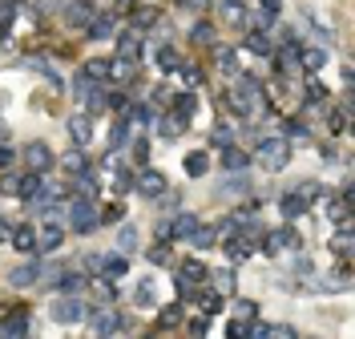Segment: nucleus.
Returning <instances> with one entry per match:
<instances>
[{"label":"nucleus","instance_id":"1","mask_svg":"<svg viewBox=\"0 0 355 339\" xmlns=\"http://www.w3.org/2000/svg\"><path fill=\"white\" fill-rule=\"evenodd\" d=\"M230 105H235L242 118H259V113H266L262 85L255 81V77H238V85L230 89Z\"/></svg>","mask_w":355,"mask_h":339},{"label":"nucleus","instance_id":"2","mask_svg":"<svg viewBox=\"0 0 355 339\" xmlns=\"http://www.w3.org/2000/svg\"><path fill=\"white\" fill-rule=\"evenodd\" d=\"M69 226L77 230V235H93L97 226H101L93 198H73V202H69Z\"/></svg>","mask_w":355,"mask_h":339},{"label":"nucleus","instance_id":"3","mask_svg":"<svg viewBox=\"0 0 355 339\" xmlns=\"http://www.w3.org/2000/svg\"><path fill=\"white\" fill-rule=\"evenodd\" d=\"M259 162L266 170H283L286 162H291V142H286V138H266V142L259 145Z\"/></svg>","mask_w":355,"mask_h":339},{"label":"nucleus","instance_id":"4","mask_svg":"<svg viewBox=\"0 0 355 339\" xmlns=\"http://www.w3.org/2000/svg\"><path fill=\"white\" fill-rule=\"evenodd\" d=\"M85 323H89V331L93 336H113L121 327V319L113 315V307H97V311H85Z\"/></svg>","mask_w":355,"mask_h":339},{"label":"nucleus","instance_id":"5","mask_svg":"<svg viewBox=\"0 0 355 339\" xmlns=\"http://www.w3.org/2000/svg\"><path fill=\"white\" fill-rule=\"evenodd\" d=\"M134 190L145 194V198H162V194H166V174H158V170L134 174Z\"/></svg>","mask_w":355,"mask_h":339},{"label":"nucleus","instance_id":"6","mask_svg":"<svg viewBox=\"0 0 355 339\" xmlns=\"http://www.w3.org/2000/svg\"><path fill=\"white\" fill-rule=\"evenodd\" d=\"M53 319H57V323H81V319H85V303L73 299V295H61V299L53 303Z\"/></svg>","mask_w":355,"mask_h":339},{"label":"nucleus","instance_id":"7","mask_svg":"<svg viewBox=\"0 0 355 339\" xmlns=\"http://www.w3.org/2000/svg\"><path fill=\"white\" fill-rule=\"evenodd\" d=\"M24 162H28V170H37V174H45V170H53V149H48L45 142H28L24 145Z\"/></svg>","mask_w":355,"mask_h":339},{"label":"nucleus","instance_id":"8","mask_svg":"<svg viewBox=\"0 0 355 339\" xmlns=\"http://www.w3.org/2000/svg\"><path fill=\"white\" fill-rule=\"evenodd\" d=\"M69 138L73 145H93V121H89V113H69Z\"/></svg>","mask_w":355,"mask_h":339},{"label":"nucleus","instance_id":"9","mask_svg":"<svg viewBox=\"0 0 355 339\" xmlns=\"http://www.w3.org/2000/svg\"><path fill=\"white\" fill-rule=\"evenodd\" d=\"M134 73H138V61H129V57H118V61H109V65H105V77H113L118 85H129V81H134Z\"/></svg>","mask_w":355,"mask_h":339},{"label":"nucleus","instance_id":"10","mask_svg":"<svg viewBox=\"0 0 355 339\" xmlns=\"http://www.w3.org/2000/svg\"><path fill=\"white\" fill-rule=\"evenodd\" d=\"M89 17H93V8H89L85 0H69V4H65V24H69V28H85Z\"/></svg>","mask_w":355,"mask_h":339},{"label":"nucleus","instance_id":"11","mask_svg":"<svg viewBox=\"0 0 355 339\" xmlns=\"http://www.w3.org/2000/svg\"><path fill=\"white\" fill-rule=\"evenodd\" d=\"M61 242H65V226H57V222H53V226H45V230L37 235V250L48 255V250H57Z\"/></svg>","mask_w":355,"mask_h":339},{"label":"nucleus","instance_id":"12","mask_svg":"<svg viewBox=\"0 0 355 339\" xmlns=\"http://www.w3.org/2000/svg\"><path fill=\"white\" fill-rule=\"evenodd\" d=\"M299 65H303L307 73H319L323 65H327V48H319V45L299 48Z\"/></svg>","mask_w":355,"mask_h":339},{"label":"nucleus","instance_id":"13","mask_svg":"<svg viewBox=\"0 0 355 339\" xmlns=\"http://www.w3.org/2000/svg\"><path fill=\"white\" fill-rule=\"evenodd\" d=\"M24 331H28V315H24V311H12L4 323H0V336H4V339H21Z\"/></svg>","mask_w":355,"mask_h":339},{"label":"nucleus","instance_id":"14","mask_svg":"<svg viewBox=\"0 0 355 339\" xmlns=\"http://www.w3.org/2000/svg\"><path fill=\"white\" fill-rule=\"evenodd\" d=\"M37 279H41V263H24V266H17V271L8 275L12 287H33Z\"/></svg>","mask_w":355,"mask_h":339},{"label":"nucleus","instance_id":"15","mask_svg":"<svg viewBox=\"0 0 355 339\" xmlns=\"http://www.w3.org/2000/svg\"><path fill=\"white\" fill-rule=\"evenodd\" d=\"M97 266L109 275V279H121L125 271H129V263H125V255H97Z\"/></svg>","mask_w":355,"mask_h":339},{"label":"nucleus","instance_id":"16","mask_svg":"<svg viewBox=\"0 0 355 339\" xmlns=\"http://www.w3.org/2000/svg\"><path fill=\"white\" fill-rule=\"evenodd\" d=\"M198 230V218L194 214H178L174 222H170V239H190Z\"/></svg>","mask_w":355,"mask_h":339},{"label":"nucleus","instance_id":"17","mask_svg":"<svg viewBox=\"0 0 355 339\" xmlns=\"http://www.w3.org/2000/svg\"><path fill=\"white\" fill-rule=\"evenodd\" d=\"M118 53L121 57H129V61H138V57H142V37H138V33H121Z\"/></svg>","mask_w":355,"mask_h":339},{"label":"nucleus","instance_id":"18","mask_svg":"<svg viewBox=\"0 0 355 339\" xmlns=\"http://www.w3.org/2000/svg\"><path fill=\"white\" fill-rule=\"evenodd\" d=\"M246 48H251L255 57H275V45H271L266 33H251V37H246Z\"/></svg>","mask_w":355,"mask_h":339},{"label":"nucleus","instance_id":"19","mask_svg":"<svg viewBox=\"0 0 355 339\" xmlns=\"http://www.w3.org/2000/svg\"><path fill=\"white\" fill-rule=\"evenodd\" d=\"M194 109H198V97H194V93H178V97H174V113H178V121L194 118Z\"/></svg>","mask_w":355,"mask_h":339},{"label":"nucleus","instance_id":"20","mask_svg":"<svg viewBox=\"0 0 355 339\" xmlns=\"http://www.w3.org/2000/svg\"><path fill=\"white\" fill-rule=\"evenodd\" d=\"M12 246L17 250H37V230L33 226H17L12 230Z\"/></svg>","mask_w":355,"mask_h":339},{"label":"nucleus","instance_id":"21","mask_svg":"<svg viewBox=\"0 0 355 339\" xmlns=\"http://www.w3.org/2000/svg\"><path fill=\"white\" fill-rule=\"evenodd\" d=\"M61 166H65V174H85V170H89V162H85V149L77 145L73 154H65V162H61Z\"/></svg>","mask_w":355,"mask_h":339},{"label":"nucleus","instance_id":"22","mask_svg":"<svg viewBox=\"0 0 355 339\" xmlns=\"http://www.w3.org/2000/svg\"><path fill=\"white\" fill-rule=\"evenodd\" d=\"M206 170H210V158H206L202 149H198V154H186V174L190 178H202Z\"/></svg>","mask_w":355,"mask_h":339},{"label":"nucleus","instance_id":"23","mask_svg":"<svg viewBox=\"0 0 355 339\" xmlns=\"http://www.w3.org/2000/svg\"><path fill=\"white\" fill-rule=\"evenodd\" d=\"M118 246H121V255H134V250H138V226H121Z\"/></svg>","mask_w":355,"mask_h":339},{"label":"nucleus","instance_id":"24","mask_svg":"<svg viewBox=\"0 0 355 339\" xmlns=\"http://www.w3.org/2000/svg\"><path fill=\"white\" fill-rule=\"evenodd\" d=\"M214 239H218V230H214V226H202V222H198V230L190 235V242H194L198 250H206V246H214Z\"/></svg>","mask_w":355,"mask_h":339},{"label":"nucleus","instance_id":"25","mask_svg":"<svg viewBox=\"0 0 355 339\" xmlns=\"http://www.w3.org/2000/svg\"><path fill=\"white\" fill-rule=\"evenodd\" d=\"M134 303H138V307H154V279H142V283L134 287Z\"/></svg>","mask_w":355,"mask_h":339},{"label":"nucleus","instance_id":"26","mask_svg":"<svg viewBox=\"0 0 355 339\" xmlns=\"http://www.w3.org/2000/svg\"><path fill=\"white\" fill-rule=\"evenodd\" d=\"M190 41H194V45H214V24L198 21L194 28H190Z\"/></svg>","mask_w":355,"mask_h":339},{"label":"nucleus","instance_id":"27","mask_svg":"<svg viewBox=\"0 0 355 339\" xmlns=\"http://www.w3.org/2000/svg\"><path fill=\"white\" fill-rule=\"evenodd\" d=\"M222 166L226 170H246V154L235 149V145H226V149H222Z\"/></svg>","mask_w":355,"mask_h":339},{"label":"nucleus","instance_id":"28","mask_svg":"<svg viewBox=\"0 0 355 339\" xmlns=\"http://www.w3.org/2000/svg\"><path fill=\"white\" fill-rule=\"evenodd\" d=\"M85 28H89V37H109V33H113V21H109V17H97V12H93Z\"/></svg>","mask_w":355,"mask_h":339},{"label":"nucleus","instance_id":"29","mask_svg":"<svg viewBox=\"0 0 355 339\" xmlns=\"http://www.w3.org/2000/svg\"><path fill=\"white\" fill-rule=\"evenodd\" d=\"M303 210H307V202H303L299 194H286L283 198V218H299Z\"/></svg>","mask_w":355,"mask_h":339},{"label":"nucleus","instance_id":"30","mask_svg":"<svg viewBox=\"0 0 355 339\" xmlns=\"http://www.w3.org/2000/svg\"><path fill=\"white\" fill-rule=\"evenodd\" d=\"M206 275H210V271H206L202 263H194V259L182 263V279H190V283H206Z\"/></svg>","mask_w":355,"mask_h":339},{"label":"nucleus","instance_id":"31","mask_svg":"<svg viewBox=\"0 0 355 339\" xmlns=\"http://www.w3.org/2000/svg\"><path fill=\"white\" fill-rule=\"evenodd\" d=\"M57 287H61V295H73V291L85 287V279H81V275H73V271H65V275L57 279Z\"/></svg>","mask_w":355,"mask_h":339},{"label":"nucleus","instance_id":"32","mask_svg":"<svg viewBox=\"0 0 355 339\" xmlns=\"http://www.w3.org/2000/svg\"><path fill=\"white\" fill-rule=\"evenodd\" d=\"M246 186H251V178H246L242 170H235V182H222V186H218V194H242Z\"/></svg>","mask_w":355,"mask_h":339},{"label":"nucleus","instance_id":"33","mask_svg":"<svg viewBox=\"0 0 355 339\" xmlns=\"http://www.w3.org/2000/svg\"><path fill=\"white\" fill-rule=\"evenodd\" d=\"M295 194H299L303 202H315V198H323V194H327V190H323L319 182H299V190H295Z\"/></svg>","mask_w":355,"mask_h":339},{"label":"nucleus","instance_id":"34","mask_svg":"<svg viewBox=\"0 0 355 339\" xmlns=\"http://www.w3.org/2000/svg\"><path fill=\"white\" fill-rule=\"evenodd\" d=\"M246 255H251V246H246V239H235V242H226V259H246Z\"/></svg>","mask_w":355,"mask_h":339},{"label":"nucleus","instance_id":"35","mask_svg":"<svg viewBox=\"0 0 355 339\" xmlns=\"http://www.w3.org/2000/svg\"><path fill=\"white\" fill-rule=\"evenodd\" d=\"M158 323H162V327H174V323H182V307H178V303H170L166 311L158 315Z\"/></svg>","mask_w":355,"mask_h":339},{"label":"nucleus","instance_id":"36","mask_svg":"<svg viewBox=\"0 0 355 339\" xmlns=\"http://www.w3.org/2000/svg\"><path fill=\"white\" fill-rule=\"evenodd\" d=\"M125 134H129V118H121L118 125H113V134H109V142H113V149H121V145H125Z\"/></svg>","mask_w":355,"mask_h":339},{"label":"nucleus","instance_id":"37","mask_svg":"<svg viewBox=\"0 0 355 339\" xmlns=\"http://www.w3.org/2000/svg\"><path fill=\"white\" fill-rule=\"evenodd\" d=\"M214 283H218V291H222V295H226V291L235 295V283H238V275H235V271H218V279H214Z\"/></svg>","mask_w":355,"mask_h":339},{"label":"nucleus","instance_id":"38","mask_svg":"<svg viewBox=\"0 0 355 339\" xmlns=\"http://www.w3.org/2000/svg\"><path fill=\"white\" fill-rule=\"evenodd\" d=\"M222 17H226L230 24H242V17H246V12H242V4H238V0H226V8H222Z\"/></svg>","mask_w":355,"mask_h":339},{"label":"nucleus","instance_id":"39","mask_svg":"<svg viewBox=\"0 0 355 339\" xmlns=\"http://www.w3.org/2000/svg\"><path fill=\"white\" fill-rule=\"evenodd\" d=\"M12 12H17V4H12V0H0V33H8V24H12Z\"/></svg>","mask_w":355,"mask_h":339},{"label":"nucleus","instance_id":"40","mask_svg":"<svg viewBox=\"0 0 355 339\" xmlns=\"http://www.w3.org/2000/svg\"><path fill=\"white\" fill-rule=\"evenodd\" d=\"M134 21H138V28H149V24L158 21V8H138V12H134Z\"/></svg>","mask_w":355,"mask_h":339},{"label":"nucleus","instance_id":"41","mask_svg":"<svg viewBox=\"0 0 355 339\" xmlns=\"http://www.w3.org/2000/svg\"><path fill=\"white\" fill-rule=\"evenodd\" d=\"M335 255H352V230H339V239H335Z\"/></svg>","mask_w":355,"mask_h":339},{"label":"nucleus","instance_id":"42","mask_svg":"<svg viewBox=\"0 0 355 339\" xmlns=\"http://www.w3.org/2000/svg\"><path fill=\"white\" fill-rule=\"evenodd\" d=\"M158 69H178V53L174 48H162L158 53Z\"/></svg>","mask_w":355,"mask_h":339},{"label":"nucleus","instance_id":"43","mask_svg":"<svg viewBox=\"0 0 355 339\" xmlns=\"http://www.w3.org/2000/svg\"><path fill=\"white\" fill-rule=\"evenodd\" d=\"M158 134H166V138H178V134H182V121L162 118V121H158Z\"/></svg>","mask_w":355,"mask_h":339},{"label":"nucleus","instance_id":"44","mask_svg":"<svg viewBox=\"0 0 355 339\" xmlns=\"http://www.w3.org/2000/svg\"><path fill=\"white\" fill-rule=\"evenodd\" d=\"M266 336H283V339H295V327H291V323H266Z\"/></svg>","mask_w":355,"mask_h":339},{"label":"nucleus","instance_id":"45","mask_svg":"<svg viewBox=\"0 0 355 339\" xmlns=\"http://www.w3.org/2000/svg\"><path fill=\"white\" fill-rule=\"evenodd\" d=\"M255 28H262V33H266V28H271V24H275V12H266V8H259V12H255Z\"/></svg>","mask_w":355,"mask_h":339},{"label":"nucleus","instance_id":"46","mask_svg":"<svg viewBox=\"0 0 355 339\" xmlns=\"http://www.w3.org/2000/svg\"><path fill=\"white\" fill-rule=\"evenodd\" d=\"M17 186H21L17 174H4V178H0V194H17Z\"/></svg>","mask_w":355,"mask_h":339},{"label":"nucleus","instance_id":"47","mask_svg":"<svg viewBox=\"0 0 355 339\" xmlns=\"http://www.w3.org/2000/svg\"><path fill=\"white\" fill-rule=\"evenodd\" d=\"M235 311L242 315V319H255V311H259V307H255L251 299H238V303H235Z\"/></svg>","mask_w":355,"mask_h":339},{"label":"nucleus","instance_id":"48","mask_svg":"<svg viewBox=\"0 0 355 339\" xmlns=\"http://www.w3.org/2000/svg\"><path fill=\"white\" fill-rule=\"evenodd\" d=\"M113 190H118V194L134 190V174H129V170H125V174H118V182H113Z\"/></svg>","mask_w":355,"mask_h":339},{"label":"nucleus","instance_id":"49","mask_svg":"<svg viewBox=\"0 0 355 339\" xmlns=\"http://www.w3.org/2000/svg\"><path fill=\"white\" fill-rule=\"evenodd\" d=\"M202 311L218 315V311H222V299H218V295H206V299H202Z\"/></svg>","mask_w":355,"mask_h":339},{"label":"nucleus","instance_id":"50","mask_svg":"<svg viewBox=\"0 0 355 339\" xmlns=\"http://www.w3.org/2000/svg\"><path fill=\"white\" fill-rule=\"evenodd\" d=\"M286 134H291V142H307V125H303V121H299V125L291 121V129H286Z\"/></svg>","mask_w":355,"mask_h":339},{"label":"nucleus","instance_id":"51","mask_svg":"<svg viewBox=\"0 0 355 339\" xmlns=\"http://www.w3.org/2000/svg\"><path fill=\"white\" fill-rule=\"evenodd\" d=\"M97 218H101V222H118V218H121V206H105V210H97Z\"/></svg>","mask_w":355,"mask_h":339},{"label":"nucleus","instance_id":"52","mask_svg":"<svg viewBox=\"0 0 355 339\" xmlns=\"http://www.w3.org/2000/svg\"><path fill=\"white\" fill-rule=\"evenodd\" d=\"M182 8H186V12H206L210 0H182Z\"/></svg>","mask_w":355,"mask_h":339},{"label":"nucleus","instance_id":"53","mask_svg":"<svg viewBox=\"0 0 355 339\" xmlns=\"http://www.w3.org/2000/svg\"><path fill=\"white\" fill-rule=\"evenodd\" d=\"M218 61H222V69L235 73V53H226V48H218Z\"/></svg>","mask_w":355,"mask_h":339},{"label":"nucleus","instance_id":"54","mask_svg":"<svg viewBox=\"0 0 355 339\" xmlns=\"http://www.w3.org/2000/svg\"><path fill=\"white\" fill-rule=\"evenodd\" d=\"M226 336H251V323H226Z\"/></svg>","mask_w":355,"mask_h":339},{"label":"nucleus","instance_id":"55","mask_svg":"<svg viewBox=\"0 0 355 339\" xmlns=\"http://www.w3.org/2000/svg\"><path fill=\"white\" fill-rule=\"evenodd\" d=\"M182 77H186V85H190V89H194V85L202 81V73H198V69H190V65H186V69H182Z\"/></svg>","mask_w":355,"mask_h":339},{"label":"nucleus","instance_id":"56","mask_svg":"<svg viewBox=\"0 0 355 339\" xmlns=\"http://www.w3.org/2000/svg\"><path fill=\"white\" fill-rule=\"evenodd\" d=\"M145 154H149V149H145V142H134V162H138V166L145 162Z\"/></svg>","mask_w":355,"mask_h":339},{"label":"nucleus","instance_id":"57","mask_svg":"<svg viewBox=\"0 0 355 339\" xmlns=\"http://www.w3.org/2000/svg\"><path fill=\"white\" fill-rule=\"evenodd\" d=\"M259 8H266V12H275V17H279V8H283V0H259Z\"/></svg>","mask_w":355,"mask_h":339},{"label":"nucleus","instance_id":"58","mask_svg":"<svg viewBox=\"0 0 355 339\" xmlns=\"http://www.w3.org/2000/svg\"><path fill=\"white\" fill-rule=\"evenodd\" d=\"M149 259H154V263L162 266V263H170V250H166V246H158V250H154V255H149Z\"/></svg>","mask_w":355,"mask_h":339},{"label":"nucleus","instance_id":"59","mask_svg":"<svg viewBox=\"0 0 355 339\" xmlns=\"http://www.w3.org/2000/svg\"><path fill=\"white\" fill-rule=\"evenodd\" d=\"M8 162H12V149H8V145L0 142V166H8Z\"/></svg>","mask_w":355,"mask_h":339},{"label":"nucleus","instance_id":"60","mask_svg":"<svg viewBox=\"0 0 355 339\" xmlns=\"http://www.w3.org/2000/svg\"><path fill=\"white\" fill-rule=\"evenodd\" d=\"M118 4H121V8H129V4H134V0H118Z\"/></svg>","mask_w":355,"mask_h":339}]
</instances>
